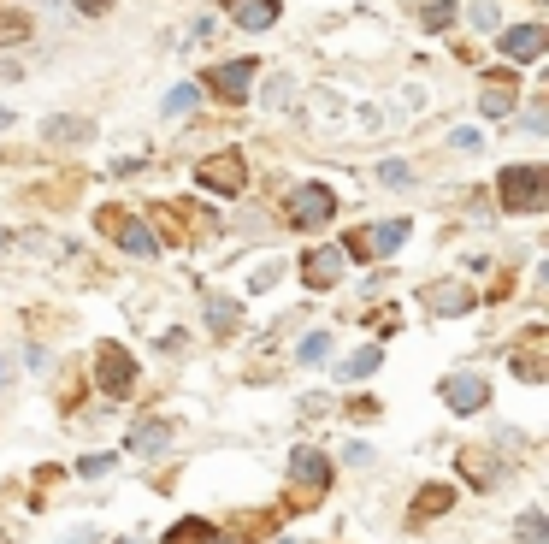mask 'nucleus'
I'll return each instance as SVG.
<instances>
[{"label": "nucleus", "mask_w": 549, "mask_h": 544, "mask_svg": "<svg viewBox=\"0 0 549 544\" xmlns=\"http://www.w3.org/2000/svg\"><path fill=\"white\" fill-rule=\"evenodd\" d=\"M195 184H201V190H213V196H243V190H248L243 154H237V148H225V154H207V160L195 166Z\"/></svg>", "instance_id": "nucleus-6"}, {"label": "nucleus", "mask_w": 549, "mask_h": 544, "mask_svg": "<svg viewBox=\"0 0 549 544\" xmlns=\"http://www.w3.org/2000/svg\"><path fill=\"white\" fill-rule=\"evenodd\" d=\"M502 36V54L514 60V66H526V60H538L549 48V36H544V24H514V30H496Z\"/></svg>", "instance_id": "nucleus-11"}, {"label": "nucleus", "mask_w": 549, "mask_h": 544, "mask_svg": "<svg viewBox=\"0 0 549 544\" xmlns=\"http://www.w3.org/2000/svg\"><path fill=\"white\" fill-rule=\"evenodd\" d=\"M237 326H243V308H237V296H213V302H207V332H213V338H231Z\"/></svg>", "instance_id": "nucleus-18"}, {"label": "nucleus", "mask_w": 549, "mask_h": 544, "mask_svg": "<svg viewBox=\"0 0 549 544\" xmlns=\"http://www.w3.org/2000/svg\"><path fill=\"white\" fill-rule=\"evenodd\" d=\"M278 544H290V539H278Z\"/></svg>", "instance_id": "nucleus-43"}, {"label": "nucleus", "mask_w": 549, "mask_h": 544, "mask_svg": "<svg viewBox=\"0 0 549 544\" xmlns=\"http://www.w3.org/2000/svg\"><path fill=\"white\" fill-rule=\"evenodd\" d=\"M278 527V515H237L225 533H219V544H254V539H266Z\"/></svg>", "instance_id": "nucleus-16"}, {"label": "nucleus", "mask_w": 549, "mask_h": 544, "mask_svg": "<svg viewBox=\"0 0 549 544\" xmlns=\"http://www.w3.org/2000/svg\"><path fill=\"white\" fill-rule=\"evenodd\" d=\"M160 544H219V527H213L207 515H183V521L166 527V539Z\"/></svg>", "instance_id": "nucleus-14"}, {"label": "nucleus", "mask_w": 549, "mask_h": 544, "mask_svg": "<svg viewBox=\"0 0 549 544\" xmlns=\"http://www.w3.org/2000/svg\"><path fill=\"white\" fill-rule=\"evenodd\" d=\"M124 450H130V456H160V450H172V420H136V426L124 432Z\"/></svg>", "instance_id": "nucleus-12"}, {"label": "nucleus", "mask_w": 549, "mask_h": 544, "mask_svg": "<svg viewBox=\"0 0 549 544\" xmlns=\"http://www.w3.org/2000/svg\"><path fill=\"white\" fill-rule=\"evenodd\" d=\"M107 468H113V456H83V462H77V474L83 479H101Z\"/></svg>", "instance_id": "nucleus-32"}, {"label": "nucleus", "mask_w": 549, "mask_h": 544, "mask_svg": "<svg viewBox=\"0 0 549 544\" xmlns=\"http://www.w3.org/2000/svg\"><path fill=\"white\" fill-rule=\"evenodd\" d=\"M343 255H355V261H372V249H366V231H343V243H337Z\"/></svg>", "instance_id": "nucleus-30"}, {"label": "nucleus", "mask_w": 549, "mask_h": 544, "mask_svg": "<svg viewBox=\"0 0 549 544\" xmlns=\"http://www.w3.org/2000/svg\"><path fill=\"white\" fill-rule=\"evenodd\" d=\"M119 544H136V539H119Z\"/></svg>", "instance_id": "nucleus-42"}, {"label": "nucleus", "mask_w": 549, "mask_h": 544, "mask_svg": "<svg viewBox=\"0 0 549 544\" xmlns=\"http://www.w3.org/2000/svg\"><path fill=\"white\" fill-rule=\"evenodd\" d=\"M71 6L89 12V18H107V12H113V0H71Z\"/></svg>", "instance_id": "nucleus-36"}, {"label": "nucleus", "mask_w": 549, "mask_h": 544, "mask_svg": "<svg viewBox=\"0 0 549 544\" xmlns=\"http://www.w3.org/2000/svg\"><path fill=\"white\" fill-rule=\"evenodd\" d=\"M231 18H237V30H266V24H278V0H231Z\"/></svg>", "instance_id": "nucleus-17"}, {"label": "nucleus", "mask_w": 549, "mask_h": 544, "mask_svg": "<svg viewBox=\"0 0 549 544\" xmlns=\"http://www.w3.org/2000/svg\"><path fill=\"white\" fill-rule=\"evenodd\" d=\"M101 231L119 243L124 255H136V261H148V255L160 249V237L148 231V219H136V213H124V207H101Z\"/></svg>", "instance_id": "nucleus-5"}, {"label": "nucleus", "mask_w": 549, "mask_h": 544, "mask_svg": "<svg viewBox=\"0 0 549 544\" xmlns=\"http://www.w3.org/2000/svg\"><path fill=\"white\" fill-rule=\"evenodd\" d=\"M402 237H408V219H384V225H372L366 249H372V255H396V249H402Z\"/></svg>", "instance_id": "nucleus-19"}, {"label": "nucleus", "mask_w": 549, "mask_h": 544, "mask_svg": "<svg viewBox=\"0 0 549 544\" xmlns=\"http://www.w3.org/2000/svg\"><path fill=\"white\" fill-rule=\"evenodd\" d=\"M0 544H12V539H6V527H0Z\"/></svg>", "instance_id": "nucleus-41"}, {"label": "nucleus", "mask_w": 549, "mask_h": 544, "mask_svg": "<svg viewBox=\"0 0 549 544\" xmlns=\"http://www.w3.org/2000/svg\"><path fill=\"white\" fill-rule=\"evenodd\" d=\"M302 278H307V290H331V284L343 278V249H337V243L307 249L302 255Z\"/></svg>", "instance_id": "nucleus-10"}, {"label": "nucleus", "mask_w": 549, "mask_h": 544, "mask_svg": "<svg viewBox=\"0 0 549 544\" xmlns=\"http://www.w3.org/2000/svg\"><path fill=\"white\" fill-rule=\"evenodd\" d=\"M42 142H48V148H83V142H95V125H89V119H71V113H54V119L42 125Z\"/></svg>", "instance_id": "nucleus-13"}, {"label": "nucleus", "mask_w": 549, "mask_h": 544, "mask_svg": "<svg viewBox=\"0 0 549 544\" xmlns=\"http://www.w3.org/2000/svg\"><path fill=\"white\" fill-rule=\"evenodd\" d=\"M420 308H426V314H443V320H449V314H473V308H479V290H473V284H455V278H437V284L420 290Z\"/></svg>", "instance_id": "nucleus-8"}, {"label": "nucleus", "mask_w": 549, "mask_h": 544, "mask_svg": "<svg viewBox=\"0 0 549 544\" xmlns=\"http://www.w3.org/2000/svg\"><path fill=\"white\" fill-rule=\"evenodd\" d=\"M479 113L485 119H508L514 113V83H490L485 95H479Z\"/></svg>", "instance_id": "nucleus-21"}, {"label": "nucleus", "mask_w": 549, "mask_h": 544, "mask_svg": "<svg viewBox=\"0 0 549 544\" xmlns=\"http://www.w3.org/2000/svg\"><path fill=\"white\" fill-rule=\"evenodd\" d=\"M473 24L479 30H496V6H473Z\"/></svg>", "instance_id": "nucleus-37"}, {"label": "nucleus", "mask_w": 549, "mask_h": 544, "mask_svg": "<svg viewBox=\"0 0 549 544\" xmlns=\"http://www.w3.org/2000/svg\"><path fill=\"white\" fill-rule=\"evenodd\" d=\"M496 202L508 207V213H538L549 202V166H502Z\"/></svg>", "instance_id": "nucleus-1"}, {"label": "nucleus", "mask_w": 549, "mask_h": 544, "mask_svg": "<svg viewBox=\"0 0 549 544\" xmlns=\"http://www.w3.org/2000/svg\"><path fill=\"white\" fill-rule=\"evenodd\" d=\"M6 125H12V113H6V107H0V131H6Z\"/></svg>", "instance_id": "nucleus-40"}, {"label": "nucleus", "mask_w": 549, "mask_h": 544, "mask_svg": "<svg viewBox=\"0 0 549 544\" xmlns=\"http://www.w3.org/2000/svg\"><path fill=\"white\" fill-rule=\"evenodd\" d=\"M296 355H302L307 367H319V361L331 355V332H307V338H302V349H296Z\"/></svg>", "instance_id": "nucleus-26"}, {"label": "nucleus", "mask_w": 549, "mask_h": 544, "mask_svg": "<svg viewBox=\"0 0 549 544\" xmlns=\"http://www.w3.org/2000/svg\"><path fill=\"white\" fill-rule=\"evenodd\" d=\"M443 403L455 408V414H479V408L490 403V385L479 373H449V379H443Z\"/></svg>", "instance_id": "nucleus-9"}, {"label": "nucleus", "mask_w": 549, "mask_h": 544, "mask_svg": "<svg viewBox=\"0 0 549 544\" xmlns=\"http://www.w3.org/2000/svg\"><path fill=\"white\" fill-rule=\"evenodd\" d=\"M378 361H384V355L366 343V349H355L349 361H337V373H343V379H366V373H378Z\"/></svg>", "instance_id": "nucleus-22"}, {"label": "nucleus", "mask_w": 549, "mask_h": 544, "mask_svg": "<svg viewBox=\"0 0 549 544\" xmlns=\"http://www.w3.org/2000/svg\"><path fill=\"white\" fill-rule=\"evenodd\" d=\"M343 456H349L355 468H366V462H372V444H361V438H355V444H343Z\"/></svg>", "instance_id": "nucleus-35"}, {"label": "nucleus", "mask_w": 549, "mask_h": 544, "mask_svg": "<svg viewBox=\"0 0 549 544\" xmlns=\"http://www.w3.org/2000/svg\"><path fill=\"white\" fill-rule=\"evenodd\" d=\"M378 178H384L390 190H408V184H414V172H408V160H384V166H378Z\"/></svg>", "instance_id": "nucleus-27"}, {"label": "nucleus", "mask_w": 549, "mask_h": 544, "mask_svg": "<svg viewBox=\"0 0 549 544\" xmlns=\"http://www.w3.org/2000/svg\"><path fill=\"white\" fill-rule=\"evenodd\" d=\"M148 219H160V237H166V243H183V237H189L183 225H172V219H178V207H154Z\"/></svg>", "instance_id": "nucleus-28"}, {"label": "nucleus", "mask_w": 549, "mask_h": 544, "mask_svg": "<svg viewBox=\"0 0 549 544\" xmlns=\"http://www.w3.org/2000/svg\"><path fill=\"white\" fill-rule=\"evenodd\" d=\"M449 18H455V0H431V6H426V24H431V30H443Z\"/></svg>", "instance_id": "nucleus-31"}, {"label": "nucleus", "mask_w": 549, "mask_h": 544, "mask_svg": "<svg viewBox=\"0 0 549 544\" xmlns=\"http://www.w3.org/2000/svg\"><path fill=\"white\" fill-rule=\"evenodd\" d=\"M331 213H337V196H331L325 184H296V190L284 196V225H296V231L331 225Z\"/></svg>", "instance_id": "nucleus-3"}, {"label": "nucleus", "mask_w": 549, "mask_h": 544, "mask_svg": "<svg viewBox=\"0 0 549 544\" xmlns=\"http://www.w3.org/2000/svg\"><path fill=\"white\" fill-rule=\"evenodd\" d=\"M248 284H254V290H272V284H278V261H266V267H254V278H248Z\"/></svg>", "instance_id": "nucleus-34"}, {"label": "nucleus", "mask_w": 549, "mask_h": 544, "mask_svg": "<svg viewBox=\"0 0 549 544\" xmlns=\"http://www.w3.org/2000/svg\"><path fill=\"white\" fill-rule=\"evenodd\" d=\"M195 107V83H178L172 95H166V113H189Z\"/></svg>", "instance_id": "nucleus-29"}, {"label": "nucleus", "mask_w": 549, "mask_h": 544, "mask_svg": "<svg viewBox=\"0 0 549 544\" xmlns=\"http://www.w3.org/2000/svg\"><path fill=\"white\" fill-rule=\"evenodd\" d=\"M290 485H296V503H290V509H313V503L331 491V456L313 450V444L290 450Z\"/></svg>", "instance_id": "nucleus-2"}, {"label": "nucleus", "mask_w": 549, "mask_h": 544, "mask_svg": "<svg viewBox=\"0 0 549 544\" xmlns=\"http://www.w3.org/2000/svg\"><path fill=\"white\" fill-rule=\"evenodd\" d=\"M514 379H526V385H544V379H549L544 355H538V349H520V355H514Z\"/></svg>", "instance_id": "nucleus-24"}, {"label": "nucleus", "mask_w": 549, "mask_h": 544, "mask_svg": "<svg viewBox=\"0 0 549 544\" xmlns=\"http://www.w3.org/2000/svg\"><path fill=\"white\" fill-rule=\"evenodd\" d=\"M60 544H95V533L83 527V533H71V539H60Z\"/></svg>", "instance_id": "nucleus-39"}, {"label": "nucleus", "mask_w": 549, "mask_h": 544, "mask_svg": "<svg viewBox=\"0 0 549 544\" xmlns=\"http://www.w3.org/2000/svg\"><path fill=\"white\" fill-rule=\"evenodd\" d=\"M514 539L520 544H549V521L538 515V509H526V515L514 521Z\"/></svg>", "instance_id": "nucleus-25"}, {"label": "nucleus", "mask_w": 549, "mask_h": 544, "mask_svg": "<svg viewBox=\"0 0 549 544\" xmlns=\"http://www.w3.org/2000/svg\"><path fill=\"white\" fill-rule=\"evenodd\" d=\"M18 77H24V71L12 66V60H0V83H18Z\"/></svg>", "instance_id": "nucleus-38"}, {"label": "nucleus", "mask_w": 549, "mask_h": 544, "mask_svg": "<svg viewBox=\"0 0 549 544\" xmlns=\"http://www.w3.org/2000/svg\"><path fill=\"white\" fill-rule=\"evenodd\" d=\"M349 414H355V420H378V414H384V403H378V397H355V403H349Z\"/></svg>", "instance_id": "nucleus-33"}, {"label": "nucleus", "mask_w": 549, "mask_h": 544, "mask_svg": "<svg viewBox=\"0 0 549 544\" xmlns=\"http://www.w3.org/2000/svg\"><path fill=\"white\" fill-rule=\"evenodd\" d=\"M30 42V12H0V48Z\"/></svg>", "instance_id": "nucleus-23"}, {"label": "nucleus", "mask_w": 549, "mask_h": 544, "mask_svg": "<svg viewBox=\"0 0 549 544\" xmlns=\"http://www.w3.org/2000/svg\"><path fill=\"white\" fill-rule=\"evenodd\" d=\"M449 503H455V485L431 479V485H420V491H414V521H437Z\"/></svg>", "instance_id": "nucleus-15"}, {"label": "nucleus", "mask_w": 549, "mask_h": 544, "mask_svg": "<svg viewBox=\"0 0 549 544\" xmlns=\"http://www.w3.org/2000/svg\"><path fill=\"white\" fill-rule=\"evenodd\" d=\"M95 385H101L113 403H124V397L136 391V355H130L124 343H101V349H95Z\"/></svg>", "instance_id": "nucleus-4"}, {"label": "nucleus", "mask_w": 549, "mask_h": 544, "mask_svg": "<svg viewBox=\"0 0 549 544\" xmlns=\"http://www.w3.org/2000/svg\"><path fill=\"white\" fill-rule=\"evenodd\" d=\"M254 77H260V66H254V60H225V66L207 71V95H219L225 107H243L248 89H254Z\"/></svg>", "instance_id": "nucleus-7"}, {"label": "nucleus", "mask_w": 549, "mask_h": 544, "mask_svg": "<svg viewBox=\"0 0 549 544\" xmlns=\"http://www.w3.org/2000/svg\"><path fill=\"white\" fill-rule=\"evenodd\" d=\"M455 462H461V474L473 479L479 491H490V485H496V468H490V456H485V450H461Z\"/></svg>", "instance_id": "nucleus-20"}]
</instances>
